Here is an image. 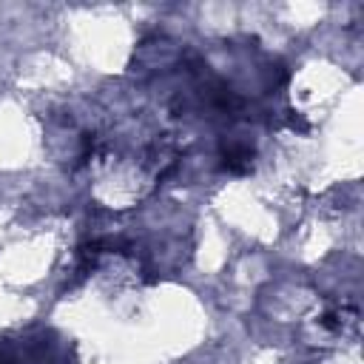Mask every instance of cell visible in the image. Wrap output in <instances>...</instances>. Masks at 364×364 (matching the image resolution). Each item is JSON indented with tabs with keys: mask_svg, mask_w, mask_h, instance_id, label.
Returning <instances> with one entry per match:
<instances>
[{
	"mask_svg": "<svg viewBox=\"0 0 364 364\" xmlns=\"http://www.w3.org/2000/svg\"><path fill=\"white\" fill-rule=\"evenodd\" d=\"M222 159H225V168H228L230 173H247V171L253 168V154H250V148H245V145L228 148V151L222 154Z\"/></svg>",
	"mask_w": 364,
	"mask_h": 364,
	"instance_id": "cell-1",
	"label": "cell"
}]
</instances>
